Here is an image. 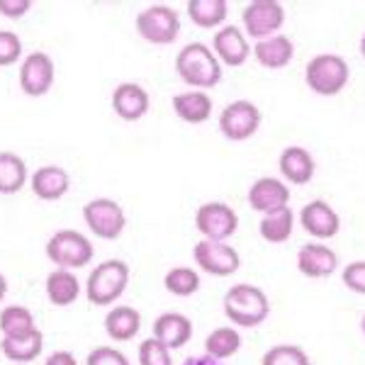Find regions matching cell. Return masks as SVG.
<instances>
[{
  "mask_svg": "<svg viewBox=\"0 0 365 365\" xmlns=\"http://www.w3.org/2000/svg\"><path fill=\"white\" fill-rule=\"evenodd\" d=\"M175 73L190 88L207 91V88H215L222 81V63L210 46L190 42L175 56Z\"/></svg>",
  "mask_w": 365,
  "mask_h": 365,
  "instance_id": "1",
  "label": "cell"
},
{
  "mask_svg": "<svg viewBox=\"0 0 365 365\" xmlns=\"http://www.w3.org/2000/svg\"><path fill=\"white\" fill-rule=\"evenodd\" d=\"M225 314L229 322L237 324L241 329L261 327L270 314L268 295L261 287L249 285V282L229 287L225 295Z\"/></svg>",
  "mask_w": 365,
  "mask_h": 365,
  "instance_id": "2",
  "label": "cell"
},
{
  "mask_svg": "<svg viewBox=\"0 0 365 365\" xmlns=\"http://www.w3.org/2000/svg\"><path fill=\"white\" fill-rule=\"evenodd\" d=\"M129 282V266L120 258L100 263L98 268H93V273L88 275L86 282V297L96 307H108V304L117 302L122 297V292L127 290Z\"/></svg>",
  "mask_w": 365,
  "mask_h": 365,
  "instance_id": "3",
  "label": "cell"
},
{
  "mask_svg": "<svg viewBox=\"0 0 365 365\" xmlns=\"http://www.w3.org/2000/svg\"><path fill=\"white\" fill-rule=\"evenodd\" d=\"M349 78L351 68L346 58H341L339 54H319L309 58L307 68H304V81H307L309 91L324 98L339 96L349 83Z\"/></svg>",
  "mask_w": 365,
  "mask_h": 365,
  "instance_id": "4",
  "label": "cell"
},
{
  "mask_svg": "<svg viewBox=\"0 0 365 365\" xmlns=\"http://www.w3.org/2000/svg\"><path fill=\"white\" fill-rule=\"evenodd\" d=\"M46 258L63 270L83 268L93 261V244L81 232L61 229L46 241Z\"/></svg>",
  "mask_w": 365,
  "mask_h": 365,
  "instance_id": "5",
  "label": "cell"
},
{
  "mask_svg": "<svg viewBox=\"0 0 365 365\" xmlns=\"http://www.w3.org/2000/svg\"><path fill=\"white\" fill-rule=\"evenodd\" d=\"M137 32L151 44H173L180 32V17L168 5H151L137 15Z\"/></svg>",
  "mask_w": 365,
  "mask_h": 365,
  "instance_id": "6",
  "label": "cell"
},
{
  "mask_svg": "<svg viewBox=\"0 0 365 365\" xmlns=\"http://www.w3.org/2000/svg\"><path fill=\"white\" fill-rule=\"evenodd\" d=\"M83 220L96 237L108 239V241L122 237V232H125V227H127L125 210L110 197L91 200L83 207Z\"/></svg>",
  "mask_w": 365,
  "mask_h": 365,
  "instance_id": "7",
  "label": "cell"
},
{
  "mask_svg": "<svg viewBox=\"0 0 365 365\" xmlns=\"http://www.w3.org/2000/svg\"><path fill=\"white\" fill-rule=\"evenodd\" d=\"M192 256H195L197 266L202 268L205 273L215 275V278H227V275H234L241 268L239 251L232 249L227 241L202 239L200 244H195Z\"/></svg>",
  "mask_w": 365,
  "mask_h": 365,
  "instance_id": "8",
  "label": "cell"
},
{
  "mask_svg": "<svg viewBox=\"0 0 365 365\" xmlns=\"http://www.w3.org/2000/svg\"><path fill=\"white\" fill-rule=\"evenodd\" d=\"M244 32L253 39H268L278 34V29L285 22V8L275 0H253L244 8Z\"/></svg>",
  "mask_w": 365,
  "mask_h": 365,
  "instance_id": "9",
  "label": "cell"
},
{
  "mask_svg": "<svg viewBox=\"0 0 365 365\" xmlns=\"http://www.w3.org/2000/svg\"><path fill=\"white\" fill-rule=\"evenodd\" d=\"M261 127V110L251 100H234L222 110L220 129L229 141H246Z\"/></svg>",
  "mask_w": 365,
  "mask_h": 365,
  "instance_id": "10",
  "label": "cell"
},
{
  "mask_svg": "<svg viewBox=\"0 0 365 365\" xmlns=\"http://www.w3.org/2000/svg\"><path fill=\"white\" fill-rule=\"evenodd\" d=\"M195 227L205 239L227 241L239 229V217L227 202H205L195 212Z\"/></svg>",
  "mask_w": 365,
  "mask_h": 365,
  "instance_id": "11",
  "label": "cell"
},
{
  "mask_svg": "<svg viewBox=\"0 0 365 365\" xmlns=\"http://www.w3.org/2000/svg\"><path fill=\"white\" fill-rule=\"evenodd\" d=\"M54 86V61L44 51H32L20 66V88L29 98L46 96Z\"/></svg>",
  "mask_w": 365,
  "mask_h": 365,
  "instance_id": "12",
  "label": "cell"
},
{
  "mask_svg": "<svg viewBox=\"0 0 365 365\" xmlns=\"http://www.w3.org/2000/svg\"><path fill=\"white\" fill-rule=\"evenodd\" d=\"M299 225H302V229L309 237L331 239L339 234L341 220H339L336 210L329 202H324V200H312V202H307L299 210Z\"/></svg>",
  "mask_w": 365,
  "mask_h": 365,
  "instance_id": "13",
  "label": "cell"
},
{
  "mask_svg": "<svg viewBox=\"0 0 365 365\" xmlns=\"http://www.w3.org/2000/svg\"><path fill=\"white\" fill-rule=\"evenodd\" d=\"M290 202V190L278 178H258L249 187V205L258 215H270L275 210L287 207Z\"/></svg>",
  "mask_w": 365,
  "mask_h": 365,
  "instance_id": "14",
  "label": "cell"
},
{
  "mask_svg": "<svg viewBox=\"0 0 365 365\" xmlns=\"http://www.w3.org/2000/svg\"><path fill=\"white\" fill-rule=\"evenodd\" d=\"M212 46H215V56L220 58V63L232 66V68L246 63V58L251 56L249 39H246V34L234 25L222 27L220 32L215 34V42H212Z\"/></svg>",
  "mask_w": 365,
  "mask_h": 365,
  "instance_id": "15",
  "label": "cell"
},
{
  "mask_svg": "<svg viewBox=\"0 0 365 365\" xmlns=\"http://www.w3.org/2000/svg\"><path fill=\"white\" fill-rule=\"evenodd\" d=\"M297 268L307 278H329L339 270V256L324 244H304L297 253Z\"/></svg>",
  "mask_w": 365,
  "mask_h": 365,
  "instance_id": "16",
  "label": "cell"
},
{
  "mask_svg": "<svg viewBox=\"0 0 365 365\" xmlns=\"http://www.w3.org/2000/svg\"><path fill=\"white\" fill-rule=\"evenodd\" d=\"M113 110L125 122H137L149 113V93L139 83H120L113 93Z\"/></svg>",
  "mask_w": 365,
  "mask_h": 365,
  "instance_id": "17",
  "label": "cell"
},
{
  "mask_svg": "<svg viewBox=\"0 0 365 365\" xmlns=\"http://www.w3.org/2000/svg\"><path fill=\"white\" fill-rule=\"evenodd\" d=\"M280 173L292 185H307L317 173V163L304 146H287L280 154Z\"/></svg>",
  "mask_w": 365,
  "mask_h": 365,
  "instance_id": "18",
  "label": "cell"
},
{
  "mask_svg": "<svg viewBox=\"0 0 365 365\" xmlns=\"http://www.w3.org/2000/svg\"><path fill=\"white\" fill-rule=\"evenodd\" d=\"M154 339L161 341L168 351L180 349L192 339V322L178 312H166L154 322Z\"/></svg>",
  "mask_w": 365,
  "mask_h": 365,
  "instance_id": "19",
  "label": "cell"
},
{
  "mask_svg": "<svg viewBox=\"0 0 365 365\" xmlns=\"http://www.w3.org/2000/svg\"><path fill=\"white\" fill-rule=\"evenodd\" d=\"M32 192L37 195L39 200H46V202H54V200H61L63 195L68 192L71 187V180H68V173L58 166H42L32 173Z\"/></svg>",
  "mask_w": 365,
  "mask_h": 365,
  "instance_id": "20",
  "label": "cell"
},
{
  "mask_svg": "<svg viewBox=\"0 0 365 365\" xmlns=\"http://www.w3.org/2000/svg\"><path fill=\"white\" fill-rule=\"evenodd\" d=\"M251 54L256 56V61L263 68H285L292 61V56H295V44L285 34H273L268 39H261L253 46Z\"/></svg>",
  "mask_w": 365,
  "mask_h": 365,
  "instance_id": "21",
  "label": "cell"
},
{
  "mask_svg": "<svg viewBox=\"0 0 365 365\" xmlns=\"http://www.w3.org/2000/svg\"><path fill=\"white\" fill-rule=\"evenodd\" d=\"M173 113L187 125H202L212 115V98L202 91L178 93L173 98Z\"/></svg>",
  "mask_w": 365,
  "mask_h": 365,
  "instance_id": "22",
  "label": "cell"
},
{
  "mask_svg": "<svg viewBox=\"0 0 365 365\" xmlns=\"http://www.w3.org/2000/svg\"><path fill=\"white\" fill-rule=\"evenodd\" d=\"M0 349L5 356L15 363H32L39 358V353L44 349V334L39 329H32L29 334L22 336H3L0 341Z\"/></svg>",
  "mask_w": 365,
  "mask_h": 365,
  "instance_id": "23",
  "label": "cell"
},
{
  "mask_svg": "<svg viewBox=\"0 0 365 365\" xmlns=\"http://www.w3.org/2000/svg\"><path fill=\"white\" fill-rule=\"evenodd\" d=\"M81 295V282L71 270L56 268L46 275V297L56 307H68Z\"/></svg>",
  "mask_w": 365,
  "mask_h": 365,
  "instance_id": "24",
  "label": "cell"
},
{
  "mask_svg": "<svg viewBox=\"0 0 365 365\" xmlns=\"http://www.w3.org/2000/svg\"><path fill=\"white\" fill-rule=\"evenodd\" d=\"M141 329V314L134 307H115L105 317V331L113 341H132Z\"/></svg>",
  "mask_w": 365,
  "mask_h": 365,
  "instance_id": "25",
  "label": "cell"
},
{
  "mask_svg": "<svg viewBox=\"0 0 365 365\" xmlns=\"http://www.w3.org/2000/svg\"><path fill=\"white\" fill-rule=\"evenodd\" d=\"M292 229H295V212L290 207L275 210L270 215H263L258 232L268 244H285L292 237Z\"/></svg>",
  "mask_w": 365,
  "mask_h": 365,
  "instance_id": "26",
  "label": "cell"
},
{
  "mask_svg": "<svg viewBox=\"0 0 365 365\" xmlns=\"http://www.w3.org/2000/svg\"><path fill=\"white\" fill-rule=\"evenodd\" d=\"M27 182V166L13 151H0V195H15Z\"/></svg>",
  "mask_w": 365,
  "mask_h": 365,
  "instance_id": "27",
  "label": "cell"
},
{
  "mask_svg": "<svg viewBox=\"0 0 365 365\" xmlns=\"http://www.w3.org/2000/svg\"><path fill=\"white\" fill-rule=\"evenodd\" d=\"M229 5L227 0H190L187 17L202 29H215L227 20Z\"/></svg>",
  "mask_w": 365,
  "mask_h": 365,
  "instance_id": "28",
  "label": "cell"
},
{
  "mask_svg": "<svg viewBox=\"0 0 365 365\" xmlns=\"http://www.w3.org/2000/svg\"><path fill=\"white\" fill-rule=\"evenodd\" d=\"M207 356L217 358V361H227V358L237 356L241 349V334L232 327H220L210 334L205 341Z\"/></svg>",
  "mask_w": 365,
  "mask_h": 365,
  "instance_id": "29",
  "label": "cell"
},
{
  "mask_svg": "<svg viewBox=\"0 0 365 365\" xmlns=\"http://www.w3.org/2000/svg\"><path fill=\"white\" fill-rule=\"evenodd\" d=\"M34 327V317L27 307H20V304H10L0 312V331L3 336H22V334H29Z\"/></svg>",
  "mask_w": 365,
  "mask_h": 365,
  "instance_id": "30",
  "label": "cell"
},
{
  "mask_svg": "<svg viewBox=\"0 0 365 365\" xmlns=\"http://www.w3.org/2000/svg\"><path fill=\"white\" fill-rule=\"evenodd\" d=\"M163 285H166V290L170 295L190 297L200 290V275H197V270L185 268V266L170 268L166 273V278H163Z\"/></svg>",
  "mask_w": 365,
  "mask_h": 365,
  "instance_id": "31",
  "label": "cell"
},
{
  "mask_svg": "<svg viewBox=\"0 0 365 365\" xmlns=\"http://www.w3.org/2000/svg\"><path fill=\"white\" fill-rule=\"evenodd\" d=\"M261 365H312V361L299 346L280 344V346H273L270 351H266Z\"/></svg>",
  "mask_w": 365,
  "mask_h": 365,
  "instance_id": "32",
  "label": "cell"
},
{
  "mask_svg": "<svg viewBox=\"0 0 365 365\" xmlns=\"http://www.w3.org/2000/svg\"><path fill=\"white\" fill-rule=\"evenodd\" d=\"M139 365H173L170 351L154 336L139 346Z\"/></svg>",
  "mask_w": 365,
  "mask_h": 365,
  "instance_id": "33",
  "label": "cell"
},
{
  "mask_svg": "<svg viewBox=\"0 0 365 365\" xmlns=\"http://www.w3.org/2000/svg\"><path fill=\"white\" fill-rule=\"evenodd\" d=\"M22 56V42L15 32L0 29V66H13Z\"/></svg>",
  "mask_w": 365,
  "mask_h": 365,
  "instance_id": "34",
  "label": "cell"
},
{
  "mask_svg": "<svg viewBox=\"0 0 365 365\" xmlns=\"http://www.w3.org/2000/svg\"><path fill=\"white\" fill-rule=\"evenodd\" d=\"M341 280L351 292L365 295V261H353L341 270Z\"/></svg>",
  "mask_w": 365,
  "mask_h": 365,
  "instance_id": "35",
  "label": "cell"
},
{
  "mask_svg": "<svg viewBox=\"0 0 365 365\" xmlns=\"http://www.w3.org/2000/svg\"><path fill=\"white\" fill-rule=\"evenodd\" d=\"M86 365H129L125 353H120L117 349H108V346H100V349L91 351Z\"/></svg>",
  "mask_w": 365,
  "mask_h": 365,
  "instance_id": "36",
  "label": "cell"
},
{
  "mask_svg": "<svg viewBox=\"0 0 365 365\" xmlns=\"http://www.w3.org/2000/svg\"><path fill=\"white\" fill-rule=\"evenodd\" d=\"M32 3L29 0H0V15L10 17V20H17V17L27 15Z\"/></svg>",
  "mask_w": 365,
  "mask_h": 365,
  "instance_id": "37",
  "label": "cell"
},
{
  "mask_svg": "<svg viewBox=\"0 0 365 365\" xmlns=\"http://www.w3.org/2000/svg\"><path fill=\"white\" fill-rule=\"evenodd\" d=\"M44 365H78V361H76V356L71 351H54L46 358Z\"/></svg>",
  "mask_w": 365,
  "mask_h": 365,
  "instance_id": "38",
  "label": "cell"
},
{
  "mask_svg": "<svg viewBox=\"0 0 365 365\" xmlns=\"http://www.w3.org/2000/svg\"><path fill=\"white\" fill-rule=\"evenodd\" d=\"M182 365H222V361H217V358H212V356H190Z\"/></svg>",
  "mask_w": 365,
  "mask_h": 365,
  "instance_id": "39",
  "label": "cell"
},
{
  "mask_svg": "<svg viewBox=\"0 0 365 365\" xmlns=\"http://www.w3.org/2000/svg\"><path fill=\"white\" fill-rule=\"evenodd\" d=\"M5 292H8V280L3 278V273H0V302H3Z\"/></svg>",
  "mask_w": 365,
  "mask_h": 365,
  "instance_id": "40",
  "label": "cell"
},
{
  "mask_svg": "<svg viewBox=\"0 0 365 365\" xmlns=\"http://www.w3.org/2000/svg\"><path fill=\"white\" fill-rule=\"evenodd\" d=\"M361 56L365 58V32H363V37H361Z\"/></svg>",
  "mask_w": 365,
  "mask_h": 365,
  "instance_id": "41",
  "label": "cell"
},
{
  "mask_svg": "<svg viewBox=\"0 0 365 365\" xmlns=\"http://www.w3.org/2000/svg\"><path fill=\"white\" fill-rule=\"evenodd\" d=\"M361 331H363V336H365V314H363V319H361Z\"/></svg>",
  "mask_w": 365,
  "mask_h": 365,
  "instance_id": "42",
  "label": "cell"
}]
</instances>
